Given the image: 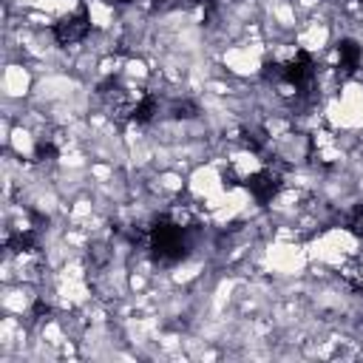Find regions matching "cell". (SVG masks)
<instances>
[{"label":"cell","instance_id":"obj_1","mask_svg":"<svg viewBox=\"0 0 363 363\" xmlns=\"http://www.w3.org/2000/svg\"><path fill=\"white\" fill-rule=\"evenodd\" d=\"M244 184H247V190L252 193V199L258 201V204H267V201H272L275 196H278V190L284 187V176H281V170L278 167H258L255 173H250L247 179H244Z\"/></svg>","mask_w":363,"mask_h":363},{"label":"cell","instance_id":"obj_2","mask_svg":"<svg viewBox=\"0 0 363 363\" xmlns=\"http://www.w3.org/2000/svg\"><path fill=\"white\" fill-rule=\"evenodd\" d=\"M91 31V17L85 9H77L71 14H65L60 23H54V37L60 45H71V43H79L85 40Z\"/></svg>","mask_w":363,"mask_h":363}]
</instances>
